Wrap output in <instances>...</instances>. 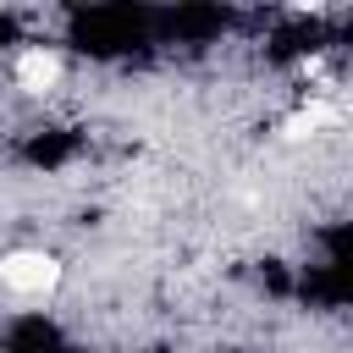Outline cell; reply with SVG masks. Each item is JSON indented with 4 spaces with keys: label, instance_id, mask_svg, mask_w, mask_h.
I'll return each instance as SVG.
<instances>
[{
    "label": "cell",
    "instance_id": "1",
    "mask_svg": "<svg viewBox=\"0 0 353 353\" xmlns=\"http://www.w3.org/2000/svg\"><path fill=\"white\" fill-rule=\"evenodd\" d=\"M0 287L17 298H50L61 287V259L44 248H11L0 259Z\"/></svg>",
    "mask_w": 353,
    "mask_h": 353
},
{
    "label": "cell",
    "instance_id": "2",
    "mask_svg": "<svg viewBox=\"0 0 353 353\" xmlns=\"http://www.w3.org/2000/svg\"><path fill=\"white\" fill-rule=\"evenodd\" d=\"M17 88H28V94H44V88H55L61 83V55L55 50H44V44H28L22 55H17Z\"/></svg>",
    "mask_w": 353,
    "mask_h": 353
},
{
    "label": "cell",
    "instance_id": "3",
    "mask_svg": "<svg viewBox=\"0 0 353 353\" xmlns=\"http://www.w3.org/2000/svg\"><path fill=\"white\" fill-rule=\"evenodd\" d=\"M336 121V105H325V99H309L298 116H287V138H314L320 127H331Z\"/></svg>",
    "mask_w": 353,
    "mask_h": 353
}]
</instances>
